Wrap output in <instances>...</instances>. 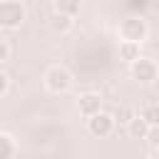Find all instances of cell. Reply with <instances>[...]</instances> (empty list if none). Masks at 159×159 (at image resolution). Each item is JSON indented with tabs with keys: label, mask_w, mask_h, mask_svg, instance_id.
<instances>
[{
	"label": "cell",
	"mask_w": 159,
	"mask_h": 159,
	"mask_svg": "<svg viewBox=\"0 0 159 159\" xmlns=\"http://www.w3.org/2000/svg\"><path fill=\"white\" fill-rule=\"evenodd\" d=\"M50 27H52L55 32L65 35V32H70V30H72V17L60 15V12H52V15H50Z\"/></svg>",
	"instance_id": "obj_8"
},
{
	"label": "cell",
	"mask_w": 159,
	"mask_h": 159,
	"mask_svg": "<svg viewBox=\"0 0 159 159\" xmlns=\"http://www.w3.org/2000/svg\"><path fill=\"white\" fill-rule=\"evenodd\" d=\"M129 72H132V77L139 82V84H152L154 80H157V62L152 60V57H137L132 65H129Z\"/></svg>",
	"instance_id": "obj_4"
},
{
	"label": "cell",
	"mask_w": 159,
	"mask_h": 159,
	"mask_svg": "<svg viewBox=\"0 0 159 159\" xmlns=\"http://www.w3.org/2000/svg\"><path fill=\"white\" fill-rule=\"evenodd\" d=\"M52 12H60V15H67V17H75L80 12V2L77 0H57L52 5Z\"/></svg>",
	"instance_id": "obj_9"
},
{
	"label": "cell",
	"mask_w": 159,
	"mask_h": 159,
	"mask_svg": "<svg viewBox=\"0 0 159 159\" xmlns=\"http://www.w3.org/2000/svg\"><path fill=\"white\" fill-rule=\"evenodd\" d=\"M77 109H80V114L82 117H94V114H99L102 112V97L97 94V92H84V94H80V99H77Z\"/></svg>",
	"instance_id": "obj_6"
},
{
	"label": "cell",
	"mask_w": 159,
	"mask_h": 159,
	"mask_svg": "<svg viewBox=\"0 0 159 159\" xmlns=\"http://www.w3.org/2000/svg\"><path fill=\"white\" fill-rule=\"evenodd\" d=\"M147 142H149V147H152V152L157 149V144H159V129L157 127H149V132H147V137H144Z\"/></svg>",
	"instance_id": "obj_14"
},
{
	"label": "cell",
	"mask_w": 159,
	"mask_h": 159,
	"mask_svg": "<svg viewBox=\"0 0 159 159\" xmlns=\"http://www.w3.org/2000/svg\"><path fill=\"white\" fill-rule=\"evenodd\" d=\"M139 117L144 119V124H147V127H157V124H159V109H157V104H154V102L144 104V107H142V112H139Z\"/></svg>",
	"instance_id": "obj_11"
},
{
	"label": "cell",
	"mask_w": 159,
	"mask_h": 159,
	"mask_svg": "<svg viewBox=\"0 0 159 159\" xmlns=\"http://www.w3.org/2000/svg\"><path fill=\"white\" fill-rule=\"evenodd\" d=\"M132 117H134V112H132L129 107H117V112L112 114V119H114V122H119V124H127Z\"/></svg>",
	"instance_id": "obj_13"
},
{
	"label": "cell",
	"mask_w": 159,
	"mask_h": 159,
	"mask_svg": "<svg viewBox=\"0 0 159 159\" xmlns=\"http://www.w3.org/2000/svg\"><path fill=\"white\" fill-rule=\"evenodd\" d=\"M127 132H129V137H134V139H144L147 132H149V127L144 124V119H142L139 114H134V117L127 122Z\"/></svg>",
	"instance_id": "obj_7"
},
{
	"label": "cell",
	"mask_w": 159,
	"mask_h": 159,
	"mask_svg": "<svg viewBox=\"0 0 159 159\" xmlns=\"http://www.w3.org/2000/svg\"><path fill=\"white\" fill-rule=\"evenodd\" d=\"M15 139L7 132H0V159H12L15 157Z\"/></svg>",
	"instance_id": "obj_10"
},
{
	"label": "cell",
	"mask_w": 159,
	"mask_h": 159,
	"mask_svg": "<svg viewBox=\"0 0 159 159\" xmlns=\"http://www.w3.org/2000/svg\"><path fill=\"white\" fill-rule=\"evenodd\" d=\"M7 57H10V45L0 37V65H2V62H7Z\"/></svg>",
	"instance_id": "obj_15"
},
{
	"label": "cell",
	"mask_w": 159,
	"mask_h": 159,
	"mask_svg": "<svg viewBox=\"0 0 159 159\" xmlns=\"http://www.w3.org/2000/svg\"><path fill=\"white\" fill-rule=\"evenodd\" d=\"M27 17V10L17 0H0V30H17Z\"/></svg>",
	"instance_id": "obj_2"
},
{
	"label": "cell",
	"mask_w": 159,
	"mask_h": 159,
	"mask_svg": "<svg viewBox=\"0 0 159 159\" xmlns=\"http://www.w3.org/2000/svg\"><path fill=\"white\" fill-rule=\"evenodd\" d=\"M119 57L132 65L137 57H142L139 55V45H134V42H119Z\"/></svg>",
	"instance_id": "obj_12"
},
{
	"label": "cell",
	"mask_w": 159,
	"mask_h": 159,
	"mask_svg": "<svg viewBox=\"0 0 159 159\" xmlns=\"http://www.w3.org/2000/svg\"><path fill=\"white\" fill-rule=\"evenodd\" d=\"M147 159H159V154H157V152H149V157H147Z\"/></svg>",
	"instance_id": "obj_17"
},
{
	"label": "cell",
	"mask_w": 159,
	"mask_h": 159,
	"mask_svg": "<svg viewBox=\"0 0 159 159\" xmlns=\"http://www.w3.org/2000/svg\"><path fill=\"white\" fill-rule=\"evenodd\" d=\"M87 132L92 134V137H109L112 132H114V119H112V114H107V112H99V114H94V117H89L87 119Z\"/></svg>",
	"instance_id": "obj_5"
},
{
	"label": "cell",
	"mask_w": 159,
	"mask_h": 159,
	"mask_svg": "<svg viewBox=\"0 0 159 159\" xmlns=\"http://www.w3.org/2000/svg\"><path fill=\"white\" fill-rule=\"evenodd\" d=\"M117 32H119V37H122L119 42H134V45H142V40H147V35H149V25H147L144 17L129 15V17H124V20L119 22Z\"/></svg>",
	"instance_id": "obj_1"
},
{
	"label": "cell",
	"mask_w": 159,
	"mask_h": 159,
	"mask_svg": "<svg viewBox=\"0 0 159 159\" xmlns=\"http://www.w3.org/2000/svg\"><path fill=\"white\" fill-rule=\"evenodd\" d=\"M7 87H10V82H7V75H2V72H0V97L7 92Z\"/></svg>",
	"instance_id": "obj_16"
},
{
	"label": "cell",
	"mask_w": 159,
	"mask_h": 159,
	"mask_svg": "<svg viewBox=\"0 0 159 159\" xmlns=\"http://www.w3.org/2000/svg\"><path fill=\"white\" fill-rule=\"evenodd\" d=\"M45 87H47L50 92H55V94L67 92V89L72 87V75H70L62 65H52V67H47V72H45Z\"/></svg>",
	"instance_id": "obj_3"
}]
</instances>
